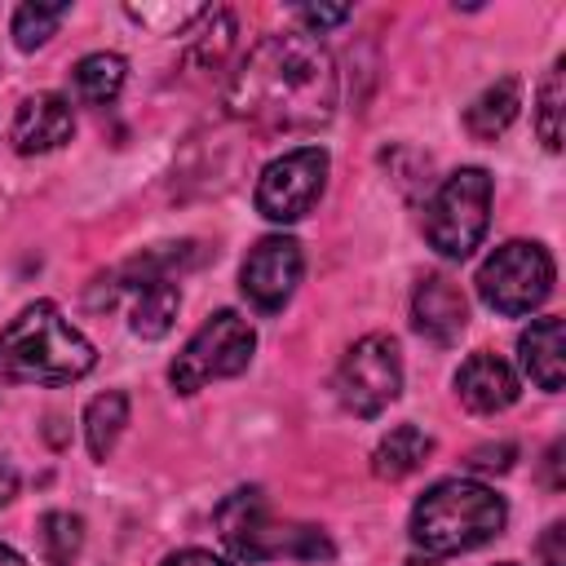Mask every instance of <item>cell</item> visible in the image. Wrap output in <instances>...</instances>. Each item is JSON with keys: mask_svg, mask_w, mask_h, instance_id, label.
<instances>
[{"mask_svg": "<svg viewBox=\"0 0 566 566\" xmlns=\"http://www.w3.org/2000/svg\"><path fill=\"white\" fill-rule=\"evenodd\" d=\"M340 80L314 31L261 35L226 80V111L265 133H314L336 115Z\"/></svg>", "mask_w": 566, "mask_h": 566, "instance_id": "6da1fadb", "label": "cell"}, {"mask_svg": "<svg viewBox=\"0 0 566 566\" xmlns=\"http://www.w3.org/2000/svg\"><path fill=\"white\" fill-rule=\"evenodd\" d=\"M97 363L93 340L62 318L53 301L27 305L0 332V376L22 385H71L88 376Z\"/></svg>", "mask_w": 566, "mask_h": 566, "instance_id": "7a4b0ae2", "label": "cell"}, {"mask_svg": "<svg viewBox=\"0 0 566 566\" xmlns=\"http://www.w3.org/2000/svg\"><path fill=\"white\" fill-rule=\"evenodd\" d=\"M504 522H509V509L491 486L473 478H447L416 500L407 531L416 548H424V557H451L495 539Z\"/></svg>", "mask_w": 566, "mask_h": 566, "instance_id": "3957f363", "label": "cell"}, {"mask_svg": "<svg viewBox=\"0 0 566 566\" xmlns=\"http://www.w3.org/2000/svg\"><path fill=\"white\" fill-rule=\"evenodd\" d=\"M217 535L248 566L270 562V557H301V562H327L332 557V544L318 526L274 522V513L256 486H243L217 504Z\"/></svg>", "mask_w": 566, "mask_h": 566, "instance_id": "277c9868", "label": "cell"}, {"mask_svg": "<svg viewBox=\"0 0 566 566\" xmlns=\"http://www.w3.org/2000/svg\"><path fill=\"white\" fill-rule=\"evenodd\" d=\"M491 226V172L460 168L424 203V239L438 256L464 261Z\"/></svg>", "mask_w": 566, "mask_h": 566, "instance_id": "5b68a950", "label": "cell"}, {"mask_svg": "<svg viewBox=\"0 0 566 566\" xmlns=\"http://www.w3.org/2000/svg\"><path fill=\"white\" fill-rule=\"evenodd\" d=\"M553 279H557V270H553V256L544 243L509 239L478 265V296L495 314L517 318V314H531L548 301Z\"/></svg>", "mask_w": 566, "mask_h": 566, "instance_id": "8992f818", "label": "cell"}, {"mask_svg": "<svg viewBox=\"0 0 566 566\" xmlns=\"http://www.w3.org/2000/svg\"><path fill=\"white\" fill-rule=\"evenodd\" d=\"M252 349H256L252 323L243 314H234V310H217L212 318H203V327L172 358L168 380H172L177 394H199L212 380H226V376L248 371Z\"/></svg>", "mask_w": 566, "mask_h": 566, "instance_id": "52a82bcc", "label": "cell"}, {"mask_svg": "<svg viewBox=\"0 0 566 566\" xmlns=\"http://www.w3.org/2000/svg\"><path fill=\"white\" fill-rule=\"evenodd\" d=\"M402 389V354L398 340L385 332H371L363 340H354L336 367V398L349 416L371 420L380 416Z\"/></svg>", "mask_w": 566, "mask_h": 566, "instance_id": "ba28073f", "label": "cell"}, {"mask_svg": "<svg viewBox=\"0 0 566 566\" xmlns=\"http://www.w3.org/2000/svg\"><path fill=\"white\" fill-rule=\"evenodd\" d=\"M327 168H332V159L323 146H296V150L270 159L256 177V212L279 226L310 217L314 203L323 199Z\"/></svg>", "mask_w": 566, "mask_h": 566, "instance_id": "9c48e42d", "label": "cell"}, {"mask_svg": "<svg viewBox=\"0 0 566 566\" xmlns=\"http://www.w3.org/2000/svg\"><path fill=\"white\" fill-rule=\"evenodd\" d=\"M301 270H305V256H301V243L287 239V234H265L256 239V248L243 256V270H239V287L243 296L261 310V314H279L296 283H301Z\"/></svg>", "mask_w": 566, "mask_h": 566, "instance_id": "30bf717a", "label": "cell"}, {"mask_svg": "<svg viewBox=\"0 0 566 566\" xmlns=\"http://www.w3.org/2000/svg\"><path fill=\"white\" fill-rule=\"evenodd\" d=\"M75 133V115L71 102L57 93H31L18 102L13 124H9V142L18 155H49L57 146H66Z\"/></svg>", "mask_w": 566, "mask_h": 566, "instance_id": "8fae6325", "label": "cell"}, {"mask_svg": "<svg viewBox=\"0 0 566 566\" xmlns=\"http://www.w3.org/2000/svg\"><path fill=\"white\" fill-rule=\"evenodd\" d=\"M411 323L433 345H455L469 327V301L447 274H424L411 296Z\"/></svg>", "mask_w": 566, "mask_h": 566, "instance_id": "7c38bea8", "label": "cell"}, {"mask_svg": "<svg viewBox=\"0 0 566 566\" xmlns=\"http://www.w3.org/2000/svg\"><path fill=\"white\" fill-rule=\"evenodd\" d=\"M455 394H460V402L469 411L495 416V411L513 407L522 389H517V376H513V367L504 358H495V354H469L460 363V371H455Z\"/></svg>", "mask_w": 566, "mask_h": 566, "instance_id": "4fadbf2b", "label": "cell"}, {"mask_svg": "<svg viewBox=\"0 0 566 566\" xmlns=\"http://www.w3.org/2000/svg\"><path fill=\"white\" fill-rule=\"evenodd\" d=\"M119 287L133 292V305H128V327H133V336H142V340L168 336V327H172V318H177V310H181L177 283H172V279H137V283H119V279H115L111 292H106V301H111Z\"/></svg>", "mask_w": 566, "mask_h": 566, "instance_id": "5bb4252c", "label": "cell"}, {"mask_svg": "<svg viewBox=\"0 0 566 566\" xmlns=\"http://www.w3.org/2000/svg\"><path fill=\"white\" fill-rule=\"evenodd\" d=\"M517 358H522V371L539 385V389H548V394H557L562 389V367H566V340H562V318L557 314H544V318H535L522 336H517Z\"/></svg>", "mask_w": 566, "mask_h": 566, "instance_id": "9a60e30c", "label": "cell"}, {"mask_svg": "<svg viewBox=\"0 0 566 566\" xmlns=\"http://www.w3.org/2000/svg\"><path fill=\"white\" fill-rule=\"evenodd\" d=\"M517 106H522V80H517V75H504V80L486 84V88L469 102V111H464L469 137L495 142V137L517 119Z\"/></svg>", "mask_w": 566, "mask_h": 566, "instance_id": "2e32d148", "label": "cell"}, {"mask_svg": "<svg viewBox=\"0 0 566 566\" xmlns=\"http://www.w3.org/2000/svg\"><path fill=\"white\" fill-rule=\"evenodd\" d=\"M429 451H433V438H429L424 429L398 424V429H389V433L376 442V451H371V473L385 478V482H398V478L416 473V469L429 460Z\"/></svg>", "mask_w": 566, "mask_h": 566, "instance_id": "e0dca14e", "label": "cell"}, {"mask_svg": "<svg viewBox=\"0 0 566 566\" xmlns=\"http://www.w3.org/2000/svg\"><path fill=\"white\" fill-rule=\"evenodd\" d=\"M71 80H75V97L84 106H111L128 80V62L119 53H88L75 62Z\"/></svg>", "mask_w": 566, "mask_h": 566, "instance_id": "ac0fdd59", "label": "cell"}, {"mask_svg": "<svg viewBox=\"0 0 566 566\" xmlns=\"http://www.w3.org/2000/svg\"><path fill=\"white\" fill-rule=\"evenodd\" d=\"M128 424V394L124 389H106L97 394L88 407H84V442H88V455L93 460H106L119 442Z\"/></svg>", "mask_w": 566, "mask_h": 566, "instance_id": "d6986e66", "label": "cell"}, {"mask_svg": "<svg viewBox=\"0 0 566 566\" xmlns=\"http://www.w3.org/2000/svg\"><path fill=\"white\" fill-rule=\"evenodd\" d=\"M71 18V4H18L13 9V22H9V35L22 53H35L40 44H49L57 35V27Z\"/></svg>", "mask_w": 566, "mask_h": 566, "instance_id": "ffe728a7", "label": "cell"}, {"mask_svg": "<svg viewBox=\"0 0 566 566\" xmlns=\"http://www.w3.org/2000/svg\"><path fill=\"white\" fill-rule=\"evenodd\" d=\"M84 548V517L66 513V509H53L40 517V553L49 566H71Z\"/></svg>", "mask_w": 566, "mask_h": 566, "instance_id": "44dd1931", "label": "cell"}, {"mask_svg": "<svg viewBox=\"0 0 566 566\" xmlns=\"http://www.w3.org/2000/svg\"><path fill=\"white\" fill-rule=\"evenodd\" d=\"M124 13L155 35H181L190 22L208 18V4H124Z\"/></svg>", "mask_w": 566, "mask_h": 566, "instance_id": "7402d4cb", "label": "cell"}, {"mask_svg": "<svg viewBox=\"0 0 566 566\" xmlns=\"http://www.w3.org/2000/svg\"><path fill=\"white\" fill-rule=\"evenodd\" d=\"M562 75H566V57H557L539 84V111H535V124H539V142L548 150H562Z\"/></svg>", "mask_w": 566, "mask_h": 566, "instance_id": "603a6c76", "label": "cell"}, {"mask_svg": "<svg viewBox=\"0 0 566 566\" xmlns=\"http://www.w3.org/2000/svg\"><path fill=\"white\" fill-rule=\"evenodd\" d=\"M208 35L195 44V57L203 62V66H217L221 57H226V49L234 44V13H226V9H208Z\"/></svg>", "mask_w": 566, "mask_h": 566, "instance_id": "cb8c5ba5", "label": "cell"}, {"mask_svg": "<svg viewBox=\"0 0 566 566\" xmlns=\"http://www.w3.org/2000/svg\"><path fill=\"white\" fill-rule=\"evenodd\" d=\"M539 557H544V566H566V526L562 522H553L539 535Z\"/></svg>", "mask_w": 566, "mask_h": 566, "instance_id": "d4e9b609", "label": "cell"}, {"mask_svg": "<svg viewBox=\"0 0 566 566\" xmlns=\"http://www.w3.org/2000/svg\"><path fill=\"white\" fill-rule=\"evenodd\" d=\"M349 13H354L349 4H336V9H323V4L314 9V4H305V9H296V18H301L305 27H314V31H323V27H336V22H345Z\"/></svg>", "mask_w": 566, "mask_h": 566, "instance_id": "484cf974", "label": "cell"}, {"mask_svg": "<svg viewBox=\"0 0 566 566\" xmlns=\"http://www.w3.org/2000/svg\"><path fill=\"white\" fill-rule=\"evenodd\" d=\"M469 464H473V469H509V464H513V447H509V442H500V447H478V451L469 455Z\"/></svg>", "mask_w": 566, "mask_h": 566, "instance_id": "4316f807", "label": "cell"}, {"mask_svg": "<svg viewBox=\"0 0 566 566\" xmlns=\"http://www.w3.org/2000/svg\"><path fill=\"white\" fill-rule=\"evenodd\" d=\"M164 566H230V562H221V557L208 553V548H177V553L164 557Z\"/></svg>", "mask_w": 566, "mask_h": 566, "instance_id": "83f0119b", "label": "cell"}, {"mask_svg": "<svg viewBox=\"0 0 566 566\" xmlns=\"http://www.w3.org/2000/svg\"><path fill=\"white\" fill-rule=\"evenodd\" d=\"M562 451H566V442L557 438V442L548 447V455H544V464H548V486H553V491L566 486V478H562Z\"/></svg>", "mask_w": 566, "mask_h": 566, "instance_id": "f1b7e54d", "label": "cell"}, {"mask_svg": "<svg viewBox=\"0 0 566 566\" xmlns=\"http://www.w3.org/2000/svg\"><path fill=\"white\" fill-rule=\"evenodd\" d=\"M13 495H18V469L0 455V504H9Z\"/></svg>", "mask_w": 566, "mask_h": 566, "instance_id": "f546056e", "label": "cell"}, {"mask_svg": "<svg viewBox=\"0 0 566 566\" xmlns=\"http://www.w3.org/2000/svg\"><path fill=\"white\" fill-rule=\"evenodd\" d=\"M0 566H27V557H22V553H13L9 544H0Z\"/></svg>", "mask_w": 566, "mask_h": 566, "instance_id": "4dcf8cb0", "label": "cell"}, {"mask_svg": "<svg viewBox=\"0 0 566 566\" xmlns=\"http://www.w3.org/2000/svg\"><path fill=\"white\" fill-rule=\"evenodd\" d=\"M407 566H442V562H433V557H416V562H407Z\"/></svg>", "mask_w": 566, "mask_h": 566, "instance_id": "1f68e13d", "label": "cell"}, {"mask_svg": "<svg viewBox=\"0 0 566 566\" xmlns=\"http://www.w3.org/2000/svg\"><path fill=\"white\" fill-rule=\"evenodd\" d=\"M500 566H517V562H500Z\"/></svg>", "mask_w": 566, "mask_h": 566, "instance_id": "d6a6232c", "label": "cell"}]
</instances>
